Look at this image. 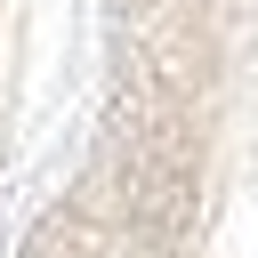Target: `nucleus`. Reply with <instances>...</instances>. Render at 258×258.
<instances>
[{"instance_id":"obj_1","label":"nucleus","mask_w":258,"mask_h":258,"mask_svg":"<svg viewBox=\"0 0 258 258\" xmlns=\"http://www.w3.org/2000/svg\"><path fill=\"white\" fill-rule=\"evenodd\" d=\"M24 258H258V0H113V97Z\"/></svg>"}]
</instances>
